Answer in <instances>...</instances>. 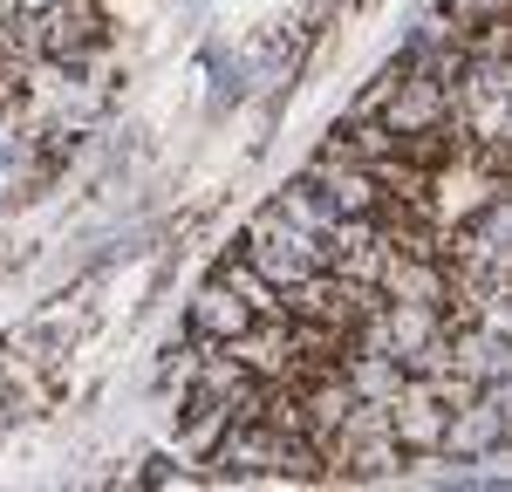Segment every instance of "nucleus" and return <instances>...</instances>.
<instances>
[{
    "label": "nucleus",
    "instance_id": "obj_1",
    "mask_svg": "<svg viewBox=\"0 0 512 492\" xmlns=\"http://www.w3.org/2000/svg\"><path fill=\"white\" fill-rule=\"evenodd\" d=\"M103 41H110V28H103L96 0H55L48 7V28H41V48L48 55H89Z\"/></svg>",
    "mask_w": 512,
    "mask_h": 492
}]
</instances>
